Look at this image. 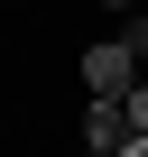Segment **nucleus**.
Returning <instances> with one entry per match:
<instances>
[{"instance_id": "nucleus-1", "label": "nucleus", "mask_w": 148, "mask_h": 157, "mask_svg": "<svg viewBox=\"0 0 148 157\" xmlns=\"http://www.w3.org/2000/svg\"><path fill=\"white\" fill-rule=\"evenodd\" d=\"M84 102H120L130 83H139V56H130V37H102V46H84Z\"/></svg>"}, {"instance_id": "nucleus-2", "label": "nucleus", "mask_w": 148, "mask_h": 157, "mask_svg": "<svg viewBox=\"0 0 148 157\" xmlns=\"http://www.w3.org/2000/svg\"><path fill=\"white\" fill-rule=\"evenodd\" d=\"M130 148V111L120 102H84V157H120Z\"/></svg>"}, {"instance_id": "nucleus-3", "label": "nucleus", "mask_w": 148, "mask_h": 157, "mask_svg": "<svg viewBox=\"0 0 148 157\" xmlns=\"http://www.w3.org/2000/svg\"><path fill=\"white\" fill-rule=\"evenodd\" d=\"M120 111H130V139H148V74H139V83L120 93Z\"/></svg>"}, {"instance_id": "nucleus-4", "label": "nucleus", "mask_w": 148, "mask_h": 157, "mask_svg": "<svg viewBox=\"0 0 148 157\" xmlns=\"http://www.w3.org/2000/svg\"><path fill=\"white\" fill-rule=\"evenodd\" d=\"M120 37H130V56H148V10H130V28H120Z\"/></svg>"}, {"instance_id": "nucleus-5", "label": "nucleus", "mask_w": 148, "mask_h": 157, "mask_svg": "<svg viewBox=\"0 0 148 157\" xmlns=\"http://www.w3.org/2000/svg\"><path fill=\"white\" fill-rule=\"evenodd\" d=\"M93 10H111V19H130V10H139V0H93Z\"/></svg>"}, {"instance_id": "nucleus-6", "label": "nucleus", "mask_w": 148, "mask_h": 157, "mask_svg": "<svg viewBox=\"0 0 148 157\" xmlns=\"http://www.w3.org/2000/svg\"><path fill=\"white\" fill-rule=\"evenodd\" d=\"M120 157H148V139H130V148H120Z\"/></svg>"}]
</instances>
